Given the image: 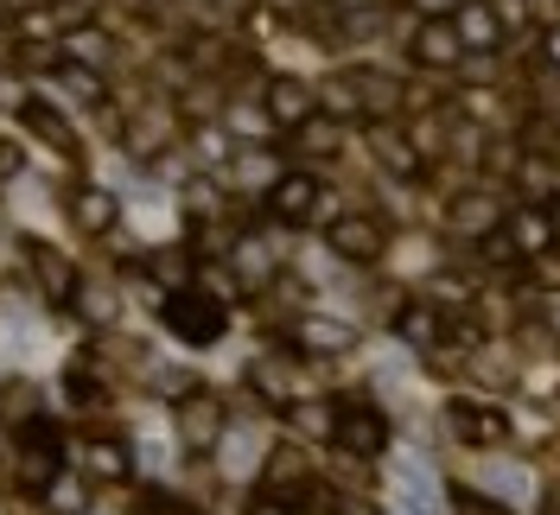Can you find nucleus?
<instances>
[{
    "instance_id": "nucleus-1",
    "label": "nucleus",
    "mask_w": 560,
    "mask_h": 515,
    "mask_svg": "<svg viewBox=\"0 0 560 515\" xmlns=\"http://www.w3.org/2000/svg\"><path fill=\"white\" fill-rule=\"evenodd\" d=\"M166 325H173L185 343H210V338H223L230 312H223L217 293H191V286H178V293H166Z\"/></svg>"
},
{
    "instance_id": "nucleus-2",
    "label": "nucleus",
    "mask_w": 560,
    "mask_h": 515,
    "mask_svg": "<svg viewBox=\"0 0 560 515\" xmlns=\"http://www.w3.org/2000/svg\"><path fill=\"white\" fill-rule=\"evenodd\" d=\"M415 58L427 70H458V58H471L465 51V38H458V20H446V13H427L415 33Z\"/></svg>"
},
{
    "instance_id": "nucleus-3",
    "label": "nucleus",
    "mask_w": 560,
    "mask_h": 515,
    "mask_svg": "<svg viewBox=\"0 0 560 515\" xmlns=\"http://www.w3.org/2000/svg\"><path fill=\"white\" fill-rule=\"evenodd\" d=\"M446 223H453L458 236L490 242L503 223H510V210H503V198H490V191H465V198H453V204H446Z\"/></svg>"
},
{
    "instance_id": "nucleus-4",
    "label": "nucleus",
    "mask_w": 560,
    "mask_h": 515,
    "mask_svg": "<svg viewBox=\"0 0 560 515\" xmlns=\"http://www.w3.org/2000/svg\"><path fill=\"white\" fill-rule=\"evenodd\" d=\"M510 248L516 255H555L560 248V210H541V204H523V210H510Z\"/></svg>"
},
{
    "instance_id": "nucleus-5",
    "label": "nucleus",
    "mask_w": 560,
    "mask_h": 515,
    "mask_svg": "<svg viewBox=\"0 0 560 515\" xmlns=\"http://www.w3.org/2000/svg\"><path fill=\"white\" fill-rule=\"evenodd\" d=\"M446 426H453L458 446H497V440H510V420L497 408H478V401H453L446 408Z\"/></svg>"
},
{
    "instance_id": "nucleus-6",
    "label": "nucleus",
    "mask_w": 560,
    "mask_h": 515,
    "mask_svg": "<svg viewBox=\"0 0 560 515\" xmlns=\"http://www.w3.org/2000/svg\"><path fill=\"white\" fill-rule=\"evenodd\" d=\"M331 255H338V261H376V255H383V223H376V216H338V223H331Z\"/></svg>"
},
{
    "instance_id": "nucleus-7",
    "label": "nucleus",
    "mask_w": 560,
    "mask_h": 515,
    "mask_svg": "<svg viewBox=\"0 0 560 515\" xmlns=\"http://www.w3.org/2000/svg\"><path fill=\"white\" fill-rule=\"evenodd\" d=\"M331 440H338L350 458H376V452L388 446V426H383V413H376V408H345Z\"/></svg>"
},
{
    "instance_id": "nucleus-8",
    "label": "nucleus",
    "mask_w": 560,
    "mask_h": 515,
    "mask_svg": "<svg viewBox=\"0 0 560 515\" xmlns=\"http://www.w3.org/2000/svg\"><path fill=\"white\" fill-rule=\"evenodd\" d=\"M453 20H458V38H465V51H471V58L497 51V45H503V33H510V26H503V13H497L490 0H465Z\"/></svg>"
},
{
    "instance_id": "nucleus-9",
    "label": "nucleus",
    "mask_w": 560,
    "mask_h": 515,
    "mask_svg": "<svg viewBox=\"0 0 560 515\" xmlns=\"http://www.w3.org/2000/svg\"><path fill=\"white\" fill-rule=\"evenodd\" d=\"M217 433H223V408H217L210 395H185V401H178V440L191 452H210Z\"/></svg>"
},
{
    "instance_id": "nucleus-10",
    "label": "nucleus",
    "mask_w": 560,
    "mask_h": 515,
    "mask_svg": "<svg viewBox=\"0 0 560 515\" xmlns=\"http://www.w3.org/2000/svg\"><path fill=\"white\" fill-rule=\"evenodd\" d=\"M58 471H65V452H58V433H45V426H33V433L20 440V478L45 490V483L58 478Z\"/></svg>"
},
{
    "instance_id": "nucleus-11",
    "label": "nucleus",
    "mask_w": 560,
    "mask_h": 515,
    "mask_svg": "<svg viewBox=\"0 0 560 515\" xmlns=\"http://www.w3.org/2000/svg\"><path fill=\"white\" fill-rule=\"evenodd\" d=\"M306 115H318L313 90H306L300 77H275V83H268V121H280V128H300Z\"/></svg>"
},
{
    "instance_id": "nucleus-12",
    "label": "nucleus",
    "mask_w": 560,
    "mask_h": 515,
    "mask_svg": "<svg viewBox=\"0 0 560 515\" xmlns=\"http://www.w3.org/2000/svg\"><path fill=\"white\" fill-rule=\"evenodd\" d=\"M350 96H357V108H370V115H388V108L401 103V83L388 77V70H350V77H338Z\"/></svg>"
},
{
    "instance_id": "nucleus-13",
    "label": "nucleus",
    "mask_w": 560,
    "mask_h": 515,
    "mask_svg": "<svg viewBox=\"0 0 560 515\" xmlns=\"http://www.w3.org/2000/svg\"><path fill=\"white\" fill-rule=\"evenodd\" d=\"M395 490H401V510H415V515H440V483L427 478V465L401 458V465H395Z\"/></svg>"
},
{
    "instance_id": "nucleus-14",
    "label": "nucleus",
    "mask_w": 560,
    "mask_h": 515,
    "mask_svg": "<svg viewBox=\"0 0 560 515\" xmlns=\"http://www.w3.org/2000/svg\"><path fill=\"white\" fill-rule=\"evenodd\" d=\"M268 191H275V216H287V223H306L313 204H318V185L313 178H300V172H280Z\"/></svg>"
},
{
    "instance_id": "nucleus-15",
    "label": "nucleus",
    "mask_w": 560,
    "mask_h": 515,
    "mask_svg": "<svg viewBox=\"0 0 560 515\" xmlns=\"http://www.w3.org/2000/svg\"><path fill=\"white\" fill-rule=\"evenodd\" d=\"M293 338L306 343V350H318V356H338V350H350V343H357V331H350V325H338V318H318V312H306V318L293 325Z\"/></svg>"
},
{
    "instance_id": "nucleus-16",
    "label": "nucleus",
    "mask_w": 560,
    "mask_h": 515,
    "mask_svg": "<svg viewBox=\"0 0 560 515\" xmlns=\"http://www.w3.org/2000/svg\"><path fill=\"white\" fill-rule=\"evenodd\" d=\"M77 230H90V236H103V230H115V216H121V204H115V191H77Z\"/></svg>"
},
{
    "instance_id": "nucleus-17",
    "label": "nucleus",
    "mask_w": 560,
    "mask_h": 515,
    "mask_svg": "<svg viewBox=\"0 0 560 515\" xmlns=\"http://www.w3.org/2000/svg\"><path fill=\"white\" fill-rule=\"evenodd\" d=\"M395 331L415 343V350H433V343H440V312L427 306V300H415V306L395 318Z\"/></svg>"
},
{
    "instance_id": "nucleus-18",
    "label": "nucleus",
    "mask_w": 560,
    "mask_h": 515,
    "mask_svg": "<svg viewBox=\"0 0 560 515\" xmlns=\"http://www.w3.org/2000/svg\"><path fill=\"white\" fill-rule=\"evenodd\" d=\"M33 274H38V286H45L51 300H70V286H77L70 261H58V255H51V248H38V242H33Z\"/></svg>"
},
{
    "instance_id": "nucleus-19",
    "label": "nucleus",
    "mask_w": 560,
    "mask_h": 515,
    "mask_svg": "<svg viewBox=\"0 0 560 515\" xmlns=\"http://www.w3.org/2000/svg\"><path fill=\"white\" fill-rule=\"evenodd\" d=\"M83 465H90V478H103V483L128 478V452L108 446V440H90V446H83Z\"/></svg>"
},
{
    "instance_id": "nucleus-20",
    "label": "nucleus",
    "mask_w": 560,
    "mask_h": 515,
    "mask_svg": "<svg viewBox=\"0 0 560 515\" xmlns=\"http://www.w3.org/2000/svg\"><path fill=\"white\" fill-rule=\"evenodd\" d=\"M338 140H345V128H338L331 115H306V121H300V147H306L313 160H325V153H338Z\"/></svg>"
},
{
    "instance_id": "nucleus-21",
    "label": "nucleus",
    "mask_w": 560,
    "mask_h": 515,
    "mask_svg": "<svg viewBox=\"0 0 560 515\" xmlns=\"http://www.w3.org/2000/svg\"><path fill=\"white\" fill-rule=\"evenodd\" d=\"M45 510H58V515H83V510H90V496H83V483H77V478H65V471H58V478L45 483Z\"/></svg>"
},
{
    "instance_id": "nucleus-22",
    "label": "nucleus",
    "mask_w": 560,
    "mask_h": 515,
    "mask_svg": "<svg viewBox=\"0 0 560 515\" xmlns=\"http://www.w3.org/2000/svg\"><path fill=\"white\" fill-rule=\"evenodd\" d=\"M248 382H255V388H261L268 401H280V408L293 401V376H287L280 363H248Z\"/></svg>"
},
{
    "instance_id": "nucleus-23",
    "label": "nucleus",
    "mask_w": 560,
    "mask_h": 515,
    "mask_svg": "<svg viewBox=\"0 0 560 515\" xmlns=\"http://www.w3.org/2000/svg\"><path fill=\"white\" fill-rule=\"evenodd\" d=\"M523 147L535 153V160H548V166L560 172V128H555V121H528V128H523Z\"/></svg>"
},
{
    "instance_id": "nucleus-24",
    "label": "nucleus",
    "mask_w": 560,
    "mask_h": 515,
    "mask_svg": "<svg viewBox=\"0 0 560 515\" xmlns=\"http://www.w3.org/2000/svg\"><path fill=\"white\" fill-rule=\"evenodd\" d=\"M376 160H383L388 172H420L415 140H401V134H376Z\"/></svg>"
},
{
    "instance_id": "nucleus-25",
    "label": "nucleus",
    "mask_w": 560,
    "mask_h": 515,
    "mask_svg": "<svg viewBox=\"0 0 560 515\" xmlns=\"http://www.w3.org/2000/svg\"><path fill=\"white\" fill-rule=\"evenodd\" d=\"M26 121H33V128H38V134H45V140H58L65 153H70V147H77V140H70V128H65V115H51V108H45V103H26Z\"/></svg>"
},
{
    "instance_id": "nucleus-26",
    "label": "nucleus",
    "mask_w": 560,
    "mask_h": 515,
    "mask_svg": "<svg viewBox=\"0 0 560 515\" xmlns=\"http://www.w3.org/2000/svg\"><path fill=\"white\" fill-rule=\"evenodd\" d=\"M70 65H108V38L103 33H70Z\"/></svg>"
},
{
    "instance_id": "nucleus-27",
    "label": "nucleus",
    "mask_w": 560,
    "mask_h": 515,
    "mask_svg": "<svg viewBox=\"0 0 560 515\" xmlns=\"http://www.w3.org/2000/svg\"><path fill=\"white\" fill-rule=\"evenodd\" d=\"M236 478H248L255 465H261V446H255V433H230V458H223Z\"/></svg>"
},
{
    "instance_id": "nucleus-28",
    "label": "nucleus",
    "mask_w": 560,
    "mask_h": 515,
    "mask_svg": "<svg viewBox=\"0 0 560 515\" xmlns=\"http://www.w3.org/2000/svg\"><path fill=\"white\" fill-rule=\"evenodd\" d=\"M490 490L497 496H528V471L523 465H490Z\"/></svg>"
},
{
    "instance_id": "nucleus-29",
    "label": "nucleus",
    "mask_w": 560,
    "mask_h": 515,
    "mask_svg": "<svg viewBox=\"0 0 560 515\" xmlns=\"http://www.w3.org/2000/svg\"><path fill=\"white\" fill-rule=\"evenodd\" d=\"M236 178H243V185H275L280 172H275L268 153H243V160H236Z\"/></svg>"
},
{
    "instance_id": "nucleus-30",
    "label": "nucleus",
    "mask_w": 560,
    "mask_h": 515,
    "mask_svg": "<svg viewBox=\"0 0 560 515\" xmlns=\"http://www.w3.org/2000/svg\"><path fill=\"white\" fill-rule=\"evenodd\" d=\"M83 318L108 325V318H115V293H108V286H90V293H83Z\"/></svg>"
},
{
    "instance_id": "nucleus-31",
    "label": "nucleus",
    "mask_w": 560,
    "mask_h": 515,
    "mask_svg": "<svg viewBox=\"0 0 560 515\" xmlns=\"http://www.w3.org/2000/svg\"><path fill=\"white\" fill-rule=\"evenodd\" d=\"M236 268L243 274H268V248L261 242H236Z\"/></svg>"
},
{
    "instance_id": "nucleus-32",
    "label": "nucleus",
    "mask_w": 560,
    "mask_h": 515,
    "mask_svg": "<svg viewBox=\"0 0 560 515\" xmlns=\"http://www.w3.org/2000/svg\"><path fill=\"white\" fill-rule=\"evenodd\" d=\"M293 420H300L306 433H338V413H325V408H293Z\"/></svg>"
},
{
    "instance_id": "nucleus-33",
    "label": "nucleus",
    "mask_w": 560,
    "mask_h": 515,
    "mask_svg": "<svg viewBox=\"0 0 560 515\" xmlns=\"http://www.w3.org/2000/svg\"><path fill=\"white\" fill-rule=\"evenodd\" d=\"M90 7H96V0H58V26H70V33H77V26L90 20Z\"/></svg>"
},
{
    "instance_id": "nucleus-34",
    "label": "nucleus",
    "mask_w": 560,
    "mask_h": 515,
    "mask_svg": "<svg viewBox=\"0 0 560 515\" xmlns=\"http://www.w3.org/2000/svg\"><path fill=\"white\" fill-rule=\"evenodd\" d=\"M458 515H510V510H497V503L478 496V490H458Z\"/></svg>"
},
{
    "instance_id": "nucleus-35",
    "label": "nucleus",
    "mask_w": 560,
    "mask_h": 515,
    "mask_svg": "<svg viewBox=\"0 0 560 515\" xmlns=\"http://www.w3.org/2000/svg\"><path fill=\"white\" fill-rule=\"evenodd\" d=\"M223 153H230V140L217 134V128H205V134H198V160H210V166H217Z\"/></svg>"
},
{
    "instance_id": "nucleus-36",
    "label": "nucleus",
    "mask_w": 560,
    "mask_h": 515,
    "mask_svg": "<svg viewBox=\"0 0 560 515\" xmlns=\"http://www.w3.org/2000/svg\"><path fill=\"white\" fill-rule=\"evenodd\" d=\"M497 13H503V26H510V33H523V26H528V0H497Z\"/></svg>"
},
{
    "instance_id": "nucleus-37",
    "label": "nucleus",
    "mask_w": 560,
    "mask_h": 515,
    "mask_svg": "<svg viewBox=\"0 0 560 515\" xmlns=\"http://www.w3.org/2000/svg\"><path fill=\"white\" fill-rule=\"evenodd\" d=\"M541 325H548V331H560V293H541Z\"/></svg>"
},
{
    "instance_id": "nucleus-38",
    "label": "nucleus",
    "mask_w": 560,
    "mask_h": 515,
    "mask_svg": "<svg viewBox=\"0 0 560 515\" xmlns=\"http://www.w3.org/2000/svg\"><path fill=\"white\" fill-rule=\"evenodd\" d=\"M13 172H20V147H13V140H0V178H13Z\"/></svg>"
},
{
    "instance_id": "nucleus-39",
    "label": "nucleus",
    "mask_w": 560,
    "mask_h": 515,
    "mask_svg": "<svg viewBox=\"0 0 560 515\" xmlns=\"http://www.w3.org/2000/svg\"><path fill=\"white\" fill-rule=\"evenodd\" d=\"M541 58L560 70V26H548V33H541Z\"/></svg>"
},
{
    "instance_id": "nucleus-40",
    "label": "nucleus",
    "mask_w": 560,
    "mask_h": 515,
    "mask_svg": "<svg viewBox=\"0 0 560 515\" xmlns=\"http://www.w3.org/2000/svg\"><path fill=\"white\" fill-rule=\"evenodd\" d=\"M160 274L178 286V280H185V255H160Z\"/></svg>"
},
{
    "instance_id": "nucleus-41",
    "label": "nucleus",
    "mask_w": 560,
    "mask_h": 515,
    "mask_svg": "<svg viewBox=\"0 0 560 515\" xmlns=\"http://www.w3.org/2000/svg\"><path fill=\"white\" fill-rule=\"evenodd\" d=\"M541 515H560V490H555V496H548V503H541Z\"/></svg>"
},
{
    "instance_id": "nucleus-42",
    "label": "nucleus",
    "mask_w": 560,
    "mask_h": 515,
    "mask_svg": "<svg viewBox=\"0 0 560 515\" xmlns=\"http://www.w3.org/2000/svg\"><path fill=\"white\" fill-rule=\"evenodd\" d=\"M420 7H427V13H440V7H446V0H420Z\"/></svg>"
},
{
    "instance_id": "nucleus-43",
    "label": "nucleus",
    "mask_w": 560,
    "mask_h": 515,
    "mask_svg": "<svg viewBox=\"0 0 560 515\" xmlns=\"http://www.w3.org/2000/svg\"><path fill=\"white\" fill-rule=\"evenodd\" d=\"M275 7H300V0H275Z\"/></svg>"
}]
</instances>
